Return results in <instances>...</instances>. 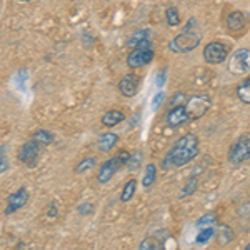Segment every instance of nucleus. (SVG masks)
<instances>
[{
	"label": "nucleus",
	"mask_w": 250,
	"mask_h": 250,
	"mask_svg": "<svg viewBox=\"0 0 250 250\" xmlns=\"http://www.w3.org/2000/svg\"><path fill=\"white\" fill-rule=\"evenodd\" d=\"M197 155H199V137L195 134H185L173 144V147L165 155L162 160V168L168 170L170 167H184L192 162Z\"/></svg>",
	"instance_id": "1"
},
{
	"label": "nucleus",
	"mask_w": 250,
	"mask_h": 250,
	"mask_svg": "<svg viewBox=\"0 0 250 250\" xmlns=\"http://www.w3.org/2000/svg\"><path fill=\"white\" fill-rule=\"evenodd\" d=\"M200 39H202V35H200V32H197V29L184 30L182 34H179L170 43H168V48H170L172 52H177V54H187V52L193 50V48L199 45Z\"/></svg>",
	"instance_id": "2"
},
{
	"label": "nucleus",
	"mask_w": 250,
	"mask_h": 250,
	"mask_svg": "<svg viewBox=\"0 0 250 250\" xmlns=\"http://www.w3.org/2000/svg\"><path fill=\"white\" fill-rule=\"evenodd\" d=\"M250 159V137L242 135L240 139H237V142L229 150V162L232 165H240L242 162H247Z\"/></svg>",
	"instance_id": "3"
},
{
	"label": "nucleus",
	"mask_w": 250,
	"mask_h": 250,
	"mask_svg": "<svg viewBox=\"0 0 250 250\" xmlns=\"http://www.w3.org/2000/svg\"><path fill=\"white\" fill-rule=\"evenodd\" d=\"M17 159L20 164H23L25 167H35L39 164V159H40V145L34 140H29L20 147L19 154H17Z\"/></svg>",
	"instance_id": "4"
},
{
	"label": "nucleus",
	"mask_w": 250,
	"mask_h": 250,
	"mask_svg": "<svg viewBox=\"0 0 250 250\" xmlns=\"http://www.w3.org/2000/svg\"><path fill=\"white\" fill-rule=\"evenodd\" d=\"M229 55V45L224 42H210L204 47V59L207 63L217 65L222 63Z\"/></svg>",
	"instance_id": "5"
},
{
	"label": "nucleus",
	"mask_w": 250,
	"mask_h": 250,
	"mask_svg": "<svg viewBox=\"0 0 250 250\" xmlns=\"http://www.w3.org/2000/svg\"><path fill=\"white\" fill-rule=\"evenodd\" d=\"M229 70L232 74H250V50L247 48H239L232 59L229 60Z\"/></svg>",
	"instance_id": "6"
},
{
	"label": "nucleus",
	"mask_w": 250,
	"mask_h": 250,
	"mask_svg": "<svg viewBox=\"0 0 250 250\" xmlns=\"http://www.w3.org/2000/svg\"><path fill=\"white\" fill-rule=\"evenodd\" d=\"M208 107H210V99H208V95H195V97H190V99L187 100V104H185V108H187L190 120L202 117L205 112L208 110Z\"/></svg>",
	"instance_id": "7"
},
{
	"label": "nucleus",
	"mask_w": 250,
	"mask_h": 250,
	"mask_svg": "<svg viewBox=\"0 0 250 250\" xmlns=\"http://www.w3.org/2000/svg\"><path fill=\"white\" fill-rule=\"evenodd\" d=\"M155 54L152 48H134V50L128 54L127 57V63L130 68H140L144 65H148V63L154 60Z\"/></svg>",
	"instance_id": "8"
},
{
	"label": "nucleus",
	"mask_w": 250,
	"mask_h": 250,
	"mask_svg": "<svg viewBox=\"0 0 250 250\" xmlns=\"http://www.w3.org/2000/svg\"><path fill=\"white\" fill-rule=\"evenodd\" d=\"M122 165H124V162L119 159V155L108 159L107 162H104L102 165H100L99 173H97V182H99V184H107L108 180H110L112 177L119 172V168L122 167Z\"/></svg>",
	"instance_id": "9"
},
{
	"label": "nucleus",
	"mask_w": 250,
	"mask_h": 250,
	"mask_svg": "<svg viewBox=\"0 0 250 250\" xmlns=\"http://www.w3.org/2000/svg\"><path fill=\"white\" fill-rule=\"evenodd\" d=\"M29 202V192L27 188H19L17 192L10 193L9 199H7V207H5V215H12L17 210H20L22 207H25Z\"/></svg>",
	"instance_id": "10"
},
{
	"label": "nucleus",
	"mask_w": 250,
	"mask_h": 250,
	"mask_svg": "<svg viewBox=\"0 0 250 250\" xmlns=\"http://www.w3.org/2000/svg\"><path fill=\"white\" fill-rule=\"evenodd\" d=\"M140 87V77L137 74H127L120 79L119 90L124 97H134L139 92Z\"/></svg>",
	"instance_id": "11"
},
{
	"label": "nucleus",
	"mask_w": 250,
	"mask_h": 250,
	"mask_svg": "<svg viewBox=\"0 0 250 250\" xmlns=\"http://www.w3.org/2000/svg\"><path fill=\"white\" fill-rule=\"evenodd\" d=\"M165 120L170 127H180V125L190 122V117H188V112L185 105H180V107H172L167 110L165 114Z\"/></svg>",
	"instance_id": "12"
},
{
	"label": "nucleus",
	"mask_w": 250,
	"mask_h": 250,
	"mask_svg": "<svg viewBox=\"0 0 250 250\" xmlns=\"http://www.w3.org/2000/svg\"><path fill=\"white\" fill-rule=\"evenodd\" d=\"M225 23H227V29L230 32H240L245 29V25H247V19H245V15L242 14V12L235 10L227 15Z\"/></svg>",
	"instance_id": "13"
},
{
	"label": "nucleus",
	"mask_w": 250,
	"mask_h": 250,
	"mask_svg": "<svg viewBox=\"0 0 250 250\" xmlns=\"http://www.w3.org/2000/svg\"><path fill=\"white\" fill-rule=\"evenodd\" d=\"M125 120V114L120 110H107L105 114L102 115V125L107 128H112L115 125H119L120 122Z\"/></svg>",
	"instance_id": "14"
},
{
	"label": "nucleus",
	"mask_w": 250,
	"mask_h": 250,
	"mask_svg": "<svg viewBox=\"0 0 250 250\" xmlns=\"http://www.w3.org/2000/svg\"><path fill=\"white\" fill-rule=\"evenodd\" d=\"M117 142H119V135L112 134V132H107V134H104L99 139V142H97V147H99L100 152H110L112 148H114L115 145H117Z\"/></svg>",
	"instance_id": "15"
},
{
	"label": "nucleus",
	"mask_w": 250,
	"mask_h": 250,
	"mask_svg": "<svg viewBox=\"0 0 250 250\" xmlns=\"http://www.w3.org/2000/svg\"><path fill=\"white\" fill-rule=\"evenodd\" d=\"M148 37H150V30H148V29L135 30L134 34L130 35V39H128V47L137 48L142 42H145V40H148Z\"/></svg>",
	"instance_id": "16"
},
{
	"label": "nucleus",
	"mask_w": 250,
	"mask_h": 250,
	"mask_svg": "<svg viewBox=\"0 0 250 250\" xmlns=\"http://www.w3.org/2000/svg\"><path fill=\"white\" fill-rule=\"evenodd\" d=\"M237 97L244 104H250V75L239 83V87H237Z\"/></svg>",
	"instance_id": "17"
},
{
	"label": "nucleus",
	"mask_w": 250,
	"mask_h": 250,
	"mask_svg": "<svg viewBox=\"0 0 250 250\" xmlns=\"http://www.w3.org/2000/svg\"><path fill=\"white\" fill-rule=\"evenodd\" d=\"M32 140L37 142L39 145H50L52 142H54V134L45 130V128H39V130L32 135Z\"/></svg>",
	"instance_id": "18"
},
{
	"label": "nucleus",
	"mask_w": 250,
	"mask_h": 250,
	"mask_svg": "<svg viewBox=\"0 0 250 250\" xmlns=\"http://www.w3.org/2000/svg\"><path fill=\"white\" fill-rule=\"evenodd\" d=\"M139 250H164V244L157 237H147L140 242Z\"/></svg>",
	"instance_id": "19"
},
{
	"label": "nucleus",
	"mask_w": 250,
	"mask_h": 250,
	"mask_svg": "<svg viewBox=\"0 0 250 250\" xmlns=\"http://www.w3.org/2000/svg\"><path fill=\"white\" fill-rule=\"evenodd\" d=\"M155 180H157V167H155V164H148L147 167H145L142 185L144 187H152Z\"/></svg>",
	"instance_id": "20"
},
{
	"label": "nucleus",
	"mask_w": 250,
	"mask_h": 250,
	"mask_svg": "<svg viewBox=\"0 0 250 250\" xmlns=\"http://www.w3.org/2000/svg\"><path fill=\"white\" fill-rule=\"evenodd\" d=\"M135 188H137L135 179H130L128 182H125L124 188H122V193H120V200H122V202H130V199L135 193Z\"/></svg>",
	"instance_id": "21"
},
{
	"label": "nucleus",
	"mask_w": 250,
	"mask_h": 250,
	"mask_svg": "<svg viewBox=\"0 0 250 250\" xmlns=\"http://www.w3.org/2000/svg\"><path fill=\"white\" fill-rule=\"evenodd\" d=\"M144 162V154L140 150H135V152H132L130 154V159L127 160V168L128 170H132V172H135V170H139L140 168V165H142Z\"/></svg>",
	"instance_id": "22"
},
{
	"label": "nucleus",
	"mask_w": 250,
	"mask_h": 250,
	"mask_svg": "<svg viewBox=\"0 0 250 250\" xmlns=\"http://www.w3.org/2000/svg\"><path fill=\"white\" fill-rule=\"evenodd\" d=\"M233 240V230L232 227H229V225H222L220 232H217V242H219L220 245H227L229 242Z\"/></svg>",
	"instance_id": "23"
},
{
	"label": "nucleus",
	"mask_w": 250,
	"mask_h": 250,
	"mask_svg": "<svg viewBox=\"0 0 250 250\" xmlns=\"http://www.w3.org/2000/svg\"><path fill=\"white\" fill-rule=\"evenodd\" d=\"M213 235H215V229H212V227L204 229V230H200L199 233H197L195 244L197 245H205L207 242H210V239H212Z\"/></svg>",
	"instance_id": "24"
},
{
	"label": "nucleus",
	"mask_w": 250,
	"mask_h": 250,
	"mask_svg": "<svg viewBox=\"0 0 250 250\" xmlns=\"http://www.w3.org/2000/svg\"><path fill=\"white\" fill-rule=\"evenodd\" d=\"M197 187H199V179H197V177H190V179L187 180V184L184 185L182 192H180V197L192 195L193 192H197Z\"/></svg>",
	"instance_id": "25"
},
{
	"label": "nucleus",
	"mask_w": 250,
	"mask_h": 250,
	"mask_svg": "<svg viewBox=\"0 0 250 250\" xmlns=\"http://www.w3.org/2000/svg\"><path fill=\"white\" fill-rule=\"evenodd\" d=\"M165 19H167V23L170 27H177L180 23V15L175 7H168V9L165 10Z\"/></svg>",
	"instance_id": "26"
},
{
	"label": "nucleus",
	"mask_w": 250,
	"mask_h": 250,
	"mask_svg": "<svg viewBox=\"0 0 250 250\" xmlns=\"http://www.w3.org/2000/svg\"><path fill=\"white\" fill-rule=\"evenodd\" d=\"M95 165V159L94 157H88V159H83L77 167H75V173H85L87 170H90Z\"/></svg>",
	"instance_id": "27"
},
{
	"label": "nucleus",
	"mask_w": 250,
	"mask_h": 250,
	"mask_svg": "<svg viewBox=\"0 0 250 250\" xmlns=\"http://www.w3.org/2000/svg\"><path fill=\"white\" fill-rule=\"evenodd\" d=\"M187 95L185 94H182V92H180V94H175L170 99V102H168V108H172V107H180V105H185V104H187Z\"/></svg>",
	"instance_id": "28"
},
{
	"label": "nucleus",
	"mask_w": 250,
	"mask_h": 250,
	"mask_svg": "<svg viewBox=\"0 0 250 250\" xmlns=\"http://www.w3.org/2000/svg\"><path fill=\"white\" fill-rule=\"evenodd\" d=\"M215 222V213H207L200 220H197V227H204V225H212Z\"/></svg>",
	"instance_id": "29"
},
{
	"label": "nucleus",
	"mask_w": 250,
	"mask_h": 250,
	"mask_svg": "<svg viewBox=\"0 0 250 250\" xmlns=\"http://www.w3.org/2000/svg\"><path fill=\"white\" fill-rule=\"evenodd\" d=\"M77 212L80 213V215H90L92 212H94V205L92 204H82V205H79V208H77Z\"/></svg>",
	"instance_id": "30"
},
{
	"label": "nucleus",
	"mask_w": 250,
	"mask_h": 250,
	"mask_svg": "<svg viewBox=\"0 0 250 250\" xmlns=\"http://www.w3.org/2000/svg\"><path fill=\"white\" fill-rule=\"evenodd\" d=\"M164 99H165V94L164 92H159V94L154 97V100H152V110H157V108L160 107V104L164 102Z\"/></svg>",
	"instance_id": "31"
},
{
	"label": "nucleus",
	"mask_w": 250,
	"mask_h": 250,
	"mask_svg": "<svg viewBox=\"0 0 250 250\" xmlns=\"http://www.w3.org/2000/svg\"><path fill=\"white\" fill-rule=\"evenodd\" d=\"M48 217H50V219L57 217V205H55V204H50V208H48Z\"/></svg>",
	"instance_id": "32"
},
{
	"label": "nucleus",
	"mask_w": 250,
	"mask_h": 250,
	"mask_svg": "<svg viewBox=\"0 0 250 250\" xmlns=\"http://www.w3.org/2000/svg\"><path fill=\"white\" fill-rule=\"evenodd\" d=\"M244 250H250V244H247V247H245Z\"/></svg>",
	"instance_id": "33"
},
{
	"label": "nucleus",
	"mask_w": 250,
	"mask_h": 250,
	"mask_svg": "<svg viewBox=\"0 0 250 250\" xmlns=\"http://www.w3.org/2000/svg\"><path fill=\"white\" fill-rule=\"evenodd\" d=\"M20 2H30V0H20Z\"/></svg>",
	"instance_id": "34"
},
{
	"label": "nucleus",
	"mask_w": 250,
	"mask_h": 250,
	"mask_svg": "<svg viewBox=\"0 0 250 250\" xmlns=\"http://www.w3.org/2000/svg\"><path fill=\"white\" fill-rule=\"evenodd\" d=\"M2 150H3V147H0V154H2Z\"/></svg>",
	"instance_id": "35"
}]
</instances>
